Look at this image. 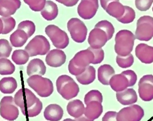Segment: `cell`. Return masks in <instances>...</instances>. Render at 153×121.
<instances>
[{"label":"cell","instance_id":"obj_26","mask_svg":"<svg viewBox=\"0 0 153 121\" xmlns=\"http://www.w3.org/2000/svg\"><path fill=\"white\" fill-rule=\"evenodd\" d=\"M139 94L141 99L150 102L153 99V85L148 82H139Z\"/></svg>","mask_w":153,"mask_h":121},{"label":"cell","instance_id":"obj_11","mask_svg":"<svg viewBox=\"0 0 153 121\" xmlns=\"http://www.w3.org/2000/svg\"><path fill=\"white\" fill-rule=\"evenodd\" d=\"M144 116L143 108L138 105H132L122 108L117 114V121H140Z\"/></svg>","mask_w":153,"mask_h":121},{"label":"cell","instance_id":"obj_27","mask_svg":"<svg viewBox=\"0 0 153 121\" xmlns=\"http://www.w3.org/2000/svg\"><path fill=\"white\" fill-rule=\"evenodd\" d=\"M17 82L13 77H5L0 80V91L4 94H11L17 88Z\"/></svg>","mask_w":153,"mask_h":121},{"label":"cell","instance_id":"obj_2","mask_svg":"<svg viewBox=\"0 0 153 121\" xmlns=\"http://www.w3.org/2000/svg\"><path fill=\"white\" fill-rule=\"evenodd\" d=\"M134 33L128 30H122L117 32L115 38V51L119 56H126L133 50L135 42Z\"/></svg>","mask_w":153,"mask_h":121},{"label":"cell","instance_id":"obj_9","mask_svg":"<svg viewBox=\"0 0 153 121\" xmlns=\"http://www.w3.org/2000/svg\"><path fill=\"white\" fill-rule=\"evenodd\" d=\"M0 115L7 120L13 121L19 116V110L11 96L4 97L0 102Z\"/></svg>","mask_w":153,"mask_h":121},{"label":"cell","instance_id":"obj_16","mask_svg":"<svg viewBox=\"0 0 153 121\" xmlns=\"http://www.w3.org/2000/svg\"><path fill=\"white\" fill-rule=\"evenodd\" d=\"M136 55L137 58L144 64L153 62V47L146 44H139L136 48Z\"/></svg>","mask_w":153,"mask_h":121},{"label":"cell","instance_id":"obj_31","mask_svg":"<svg viewBox=\"0 0 153 121\" xmlns=\"http://www.w3.org/2000/svg\"><path fill=\"white\" fill-rule=\"evenodd\" d=\"M15 71V67L10 60L7 58H0V74L9 75Z\"/></svg>","mask_w":153,"mask_h":121},{"label":"cell","instance_id":"obj_32","mask_svg":"<svg viewBox=\"0 0 153 121\" xmlns=\"http://www.w3.org/2000/svg\"><path fill=\"white\" fill-rule=\"evenodd\" d=\"M42 103L41 102L39 99H37V102L35 103V104L33 105L32 107H29L26 110L22 111V114L24 115L25 116L28 117H34L37 116L41 112L42 110Z\"/></svg>","mask_w":153,"mask_h":121},{"label":"cell","instance_id":"obj_21","mask_svg":"<svg viewBox=\"0 0 153 121\" xmlns=\"http://www.w3.org/2000/svg\"><path fill=\"white\" fill-rule=\"evenodd\" d=\"M109 85L111 89L116 92H119L125 90L129 87V83L127 78L122 74H115L110 79Z\"/></svg>","mask_w":153,"mask_h":121},{"label":"cell","instance_id":"obj_30","mask_svg":"<svg viewBox=\"0 0 153 121\" xmlns=\"http://www.w3.org/2000/svg\"><path fill=\"white\" fill-rule=\"evenodd\" d=\"M30 56L25 50H15L12 56L11 59L12 61L17 65H25L28 61Z\"/></svg>","mask_w":153,"mask_h":121},{"label":"cell","instance_id":"obj_41","mask_svg":"<svg viewBox=\"0 0 153 121\" xmlns=\"http://www.w3.org/2000/svg\"><path fill=\"white\" fill-rule=\"evenodd\" d=\"M88 49L91 50L94 54V60H93V62L92 64H93V65L100 64V63H101L103 61L105 53H104V51L102 49V48L93 49L90 47Z\"/></svg>","mask_w":153,"mask_h":121},{"label":"cell","instance_id":"obj_33","mask_svg":"<svg viewBox=\"0 0 153 121\" xmlns=\"http://www.w3.org/2000/svg\"><path fill=\"white\" fill-rule=\"evenodd\" d=\"M95 28H98L103 30L107 33L108 40L112 38L114 33L115 32V28L113 25L107 20H102L99 22L95 25Z\"/></svg>","mask_w":153,"mask_h":121},{"label":"cell","instance_id":"obj_10","mask_svg":"<svg viewBox=\"0 0 153 121\" xmlns=\"http://www.w3.org/2000/svg\"><path fill=\"white\" fill-rule=\"evenodd\" d=\"M37 99L38 98L31 90L25 88L20 89L16 92L14 97L15 104L21 108V111H25L32 107L37 102Z\"/></svg>","mask_w":153,"mask_h":121},{"label":"cell","instance_id":"obj_22","mask_svg":"<svg viewBox=\"0 0 153 121\" xmlns=\"http://www.w3.org/2000/svg\"><path fill=\"white\" fill-rule=\"evenodd\" d=\"M115 70L109 65H103L100 66L98 70V79L99 82L104 85H108L110 78L115 75Z\"/></svg>","mask_w":153,"mask_h":121},{"label":"cell","instance_id":"obj_51","mask_svg":"<svg viewBox=\"0 0 153 121\" xmlns=\"http://www.w3.org/2000/svg\"><path fill=\"white\" fill-rule=\"evenodd\" d=\"M63 121H76L75 119H64Z\"/></svg>","mask_w":153,"mask_h":121},{"label":"cell","instance_id":"obj_25","mask_svg":"<svg viewBox=\"0 0 153 121\" xmlns=\"http://www.w3.org/2000/svg\"><path fill=\"white\" fill-rule=\"evenodd\" d=\"M76 79L81 85H89L93 83L96 78V70L95 68L91 66H88L85 71L80 75L76 76Z\"/></svg>","mask_w":153,"mask_h":121},{"label":"cell","instance_id":"obj_29","mask_svg":"<svg viewBox=\"0 0 153 121\" xmlns=\"http://www.w3.org/2000/svg\"><path fill=\"white\" fill-rule=\"evenodd\" d=\"M105 11L109 15L117 19L120 18L124 13L125 6H123L119 1H113L108 4Z\"/></svg>","mask_w":153,"mask_h":121},{"label":"cell","instance_id":"obj_39","mask_svg":"<svg viewBox=\"0 0 153 121\" xmlns=\"http://www.w3.org/2000/svg\"><path fill=\"white\" fill-rule=\"evenodd\" d=\"M12 48L7 40L0 39V58H7L10 57Z\"/></svg>","mask_w":153,"mask_h":121},{"label":"cell","instance_id":"obj_20","mask_svg":"<svg viewBox=\"0 0 153 121\" xmlns=\"http://www.w3.org/2000/svg\"><path fill=\"white\" fill-rule=\"evenodd\" d=\"M102 112L103 106L102 103L97 101H92L86 105L84 114L88 119L94 120L100 117Z\"/></svg>","mask_w":153,"mask_h":121},{"label":"cell","instance_id":"obj_7","mask_svg":"<svg viewBox=\"0 0 153 121\" xmlns=\"http://www.w3.org/2000/svg\"><path fill=\"white\" fill-rule=\"evenodd\" d=\"M153 37V17L143 16L139 19L135 38L140 41H149Z\"/></svg>","mask_w":153,"mask_h":121},{"label":"cell","instance_id":"obj_44","mask_svg":"<svg viewBox=\"0 0 153 121\" xmlns=\"http://www.w3.org/2000/svg\"><path fill=\"white\" fill-rule=\"evenodd\" d=\"M117 113L115 111H108L104 115L102 121H117Z\"/></svg>","mask_w":153,"mask_h":121},{"label":"cell","instance_id":"obj_3","mask_svg":"<svg viewBox=\"0 0 153 121\" xmlns=\"http://www.w3.org/2000/svg\"><path fill=\"white\" fill-rule=\"evenodd\" d=\"M56 87L58 93L67 100L76 97L79 91L78 85L71 77L66 74L58 77L56 81Z\"/></svg>","mask_w":153,"mask_h":121},{"label":"cell","instance_id":"obj_24","mask_svg":"<svg viewBox=\"0 0 153 121\" xmlns=\"http://www.w3.org/2000/svg\"><path fill=\"white\" fill-rule=\"evenodd\" d=\"M85 107L83 103L80 100H74L69 102L67 105V111L71 116L78 118L83 116L85 112Z\"/></svg>","mask_w":153,"mask_h":121},{"label":"cell","instance_id":"obj_15","mask_svg":"<svg viewBox=\"0 0 153 121\" xmlns=\"http://www.w3.org/2000/svg\"><path fill=\"white\" fill-rule=\"evenodd\" d=\"M21 4L20 0H0V15L11 16L20 8Z\"/></svg>","mask_w":153,"mask_h":121},{"label":"cell","instance_id":"obj_23","mask_svg":"<svg viewBox=\"0 0 153 121\" xmlns=\"http://www.w3.org/2000/svg\"><path fill=\"white\" fill-rule=\"evenodd\" d=\"M57 5L52 1H46L44 8L40 11L41 15L48 21H51L56 19L58 15Z\"/></svg>","mask_w":153,"mask_h":121},{"label":"cell","instance_id":"obj_47","mask_svg":"<svg viewBox=\"0 0 153 121\" xmlns=\"http://www.w3.org/2000/svg\"><path fill=\"white\" fill-rule=\"evenodd\" d=\"M79 0H69V2L66 4V7H72L75 6L78 3Z\"/></svg>","mask_w":153,"mask_h":121},{"label":"cell","instance_id":"obj_4","mask_svg":"<svg viewBox=\"0 0 153 121\" xmlns=\"http://www.w3.org/2000/svg\"><path fill=\"white\" fill-rule=\"evenodd\" d=\"M27 82L28 85L41 97H48L54 91V86L52 81L38 74L29 77L27 79Z\"/></svg>","mask_w":153,"mask_h":121},{"label":"cell","instance_id":"obj_34","mask_svg":"<svg viewBox=\"0 0 153 121\" xmlns=\"http://www.w3.org/2000/svg\"><path fill=\"white\" fill-rule=\"evenodd\" d=\"M136 18V12L133 8L128 6H125V12L120 18L117 19V20L122 24H127L132 23Z\"/></svg>","mask_w":153,"mask_h":121},{"label":"cell","instance_id":"obj_6","mask_svg":"<svg viewBox=\"0 0 153 121\" xmlns=\"http://www.w3.org/2000/svg\"><path fill=\"white\" fill-rule=\"evenodd\" d=\"M45 32L51 40L54 47L59 49H65L69 43V39L66 32L54 25H49L45 28Z\"/></svg>","mask_w":153,"mask_h":121},{"label":"cell","instance_id":"obj_42","mask_svg":"<svg viewBox=\"0 0 153 121\" xmlns=\"http://www.w3.org/2000/svg\"><path fill=\"white\" fill-rule=\"evenodd\" d=\"M153 3V0H136L135 4L136 8L141 11H146L148 10Z\"/></svg>","mask_w":153,"mask_h":121},{"label":"cell","instance_id":"obj_35","mask_svg":"<svg viewBox=\"0 0 153 121\" xmlns=\"http://www.w3.org/2000/svg\"><path fill=\"white\" fill-rule=\"evenodd\" d=\"M17 29L22 30L27 33L28 37H30L35 32V24L30 20H25L21 22L17 27Z\"/></svg>","mask_w":153,"mask_h":121},{"label":"cell","instance_id":"obj_13","mask_svg":"<svg viewBox=\"0 0 153 121\" xmlns=\"http://www.w3.org/2000/svg\"><path fill=\"white\" fill-rule=\"evenodd\" d=\"M108 40L107 33L98 28H94L91 30L88 39L90 48L93 49L102 48Z\"/></svg>","mask_w":153,"mask_h":121},{"label":"cell","instance_id":"obj_37","mask_svg":"<svg viewBox=\"0 0 153 121\" xmlns=\"http://www.w3.org/2000/svg\"><path fill=\"white\" fill-rule=\"evenodd\" d=\"M84 101L86 105L92 101H97L100 103H102L103 95L100 91L97 90H93L90 91L89 92H88L85 95Z\"/></svg>","mask_w":153,"mask_h":121},{"label":"cell","instance_id":"obj_40","mask_svg":"<svg viewBox=\"0 0 153 121\" xmlns=\"http://www.w3.org/2000/svg\"><path fill=\"white\" fill-rule=\"evenodd\" d=\"M29 6L30 8L33 11H40L44 7L46 0H23Z\"/></svg>","mask_w":153,"mask_h":121},{"label":"cell","instance_id":"obj_38","mask_svg":"<svg viewBox=\"0 0 153 121\" xmlns=\"http://www.w3.org/2000/svg\"><path fill=\"white\" fill-rule=\"evenodd\" d=\"M1 19L3 23V30L2 34H8L15 28L16 26V21L11 16H2Z\"/></svg>","mask_w":153,"mask_h":121},{"label":"cell","instance_id":"obj_14","mask_svg":"<svg viewBox=\"0 0 153 121\" xmlns=\"http://www.w3.org/2000/svg\"><path fill=\"white\" fill-rule=\"evenodd\" d=\"M66 61V55L60 49L50 50L45 57L47 65L51 67L58 68L63 65Z\"/></svg>","mask_w":153,"mask_h":121},{"label":"cell","instance_id":"obj_17","mask_svg":"<svg viewBox=\"0 0 153 121\" xmlns=\"http://www.w3.org/2000/svg\"><path fill=\"white\" fill-rule=\"evenodd\" d=\"M116 97L118 102L123 105H132L137 101V93L133 88H127L123 91L117 92Z\"/></svg>","mask_w":153,"mask_h":121},{"label":"cell","instance_id":"obj_5","mask_svg":"<svg viewBox=\"0 0 153 121\" xmlns=\"http://www.w3.org/2000/svg\"><path fill=\"white\" fill-rule=\"evenodd\" d=\"M51 49L49 40L43 36H36L34 37L25 48L30 57L38 55L44 56L48 53Z\"/></svg>","mask_w":153,"mask_h":121},{"label":"cell","instance_id":"obj_46","mask_svg":"<svg viewBox=\"0 0 153 121\" xmlns=\"http://www.w3.org/2000/svg\"><path fill=\"white\" fill-rule=\"evenodd\" d=\"M113 1H119V0H100V4L102 7L105 10L107 9L108 4Z\"/></svg>","mask_w":153,"mask_h":121},{"label":"cell","instance_id":"obj_45","mask_svg":"<svg viewBox=\"0 0 153 121\" xmlns=\"http://www.w3.org/2000/svg\"><path fill=\"white\" fill-rule=\"evenodd\" d=\"M139 82H148L153 85V75H152V74H147V75H144L140 79Z\"/></svg>","mask_w":153,"mask_h":121},{"label":"cell","instance_id":"obj_8","mask_svg":"<svg viewBox=\"0 0 153 121\" xmlns=\"http://www.w3.org/2000/svg\"><path fill=\"white\" fill-rule=\"evenodd\" d=\"M68 29L72 39L77 43L83 42L86 39L88 28L83 22L77 18H73L68 22Z\"/></svg>","mask_w":153,"mask_h":121},{"label":"cell","instance_id":"obj_48","mask_svg":"<svg viewBox=\"0 0 153 121\" xmlns=\"http://www.w3.org/2000/svg\"><path fill=\"white\" fill-rule=\"evenodd\" d=\"M75 120L76 121H94L93 120L88 119L85 116H83V115L78 118H75Z\"/></svg>","mask_w":153,"mask_h":121},{"label":"cell","instance_id":"obj_36","mask_svg":"<svg viewBox=\"0 0 153 121\" xmlns=\"http://www.w3.org/2000/svg\"><path fill=\"white\" fill-rule=\"evenodd\" d=\"M116 62L119 67L122 68H127L132 66L134 62V58L131 54L126 56L118 55L116 57Z\"/></svg>","mask_w":153,"mask_h":121},{"label":"cell","instance_id":"obj_52","mask_svg":"<svg viewBox=\"0 0 153 121\" xmlns=\"http://www.w3.org/2000/svg\"><path fill=\"white\" fill-rule=\"evenodd\" d=\"M152 11H153V7H152Z\"/></svg>","mask_w":153,"mask_h":121},{"label":"cell","instance_id":"obj_49","mask_svg":"<svg viewBox=\"0 0 153 121\" xmlns=\"http://www.w3.org/2000/svg\"><path fill=\"white\" fill-rule=\"evenodd\" d=\"M56 1L58 3L64 4V6H66V4L69 2V0H56Z\"/></svg>","mask_w":153,"mask_h":121},{"label":"cell","instance_id":"obj_19","mask_svg":"<svg viewBox=\"0 0 153 121\" xmlns=\"http://www.w3.org/2000/svg\"><path fill=\"white\" fill-rule=\"evenodd\" d=\"M46 72V66L42 60L36 58L30 61L27 68V73L29 76L35 74L43 76Z\"/></svg>","mask_w":153,"mask_h":121},{"label":"cell","instance_id":"obj_50","mask_svg":"<svg viewBox=\"0 0 153 121\" xmlns=\"http://www.w3.org/2000/svg\"><path fill=\"white\" fill-rule=\"evenodd\" d=\"M3 30V23L1 19L0 18V34L2 33Z\"/></svg>","mask_w":153,"mask_h":121},{"label":"cell","instance_id":"obj_18","mask_svg":"<svg viewBox=\"0 0 153 121\" xmlns=\"http://www.w3.org/2000/svg\"><path fill=\"white\" fill-rule=\"evenodd\" d=\"M62 108L57 104H50L45 108L44 118L49 121H59L63 116Z\"/></svg>","mask_w":153,"mask_h":121},{"label":"cell","instance_id":"obj_1","mask_svg":"<svg viewBox=\"0 0 153 121\" xmlns=\"http://www.w3.org/2000/svg\"><path fill=\"white\" fill-rule=\"evenodd\" d=\"M93 60L94 54L91 50L88 48L81 50L76 53L73 58L69 61L68 70L74 76L80 75L91 63H93Z\"/></svg>","mask_w":153,"mask_h":121},{"label":"cell","instance_id":"obj_12","mask_svg":"<svg viewBox=\"0 0 153 121\" xmlns=\"http://www.w3.org/2000/svg\"><path fill=\"white\" fill-rule=\"evenodd\" d=\"M98 7V0H81L78 7V13L82 19L90 20L95 16Z\"/></svg>","mask_w":153,"mask_h":121},{"label":"cell","instance_id":"obj_43","mask_svg":"<svg viewBox=\"0 0 153 121\" xmlns=\"http://www.w3.org/2000/svg\"><path fill=\"white\" fill-rule=\"evenodd\" d=\"M128 79L129 83V86H133L137 82V76L134 71L132 70H127L122 73Z\"/></svg>","mask_w":153,"mask_h":121},{"label":"cell","instance_id":"obj_28","mask_svg":"<svg viewBox=\"0 0 153 121\" xmlns=\"http://www.w3.org/2000/svg\"><path fill=\"white\" fill-rule=\"evenodd\" d=\"M28 36L25 32L17 29L10 36V40L11 45L15 48H21L27 41Z\"/></svg>","mask_w":153,"mask_h":121}]
</instances>
